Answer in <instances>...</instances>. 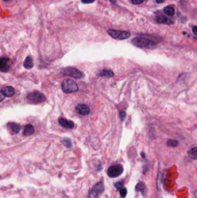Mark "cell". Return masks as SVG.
Returning a JSON list of instances; mask_svg holds the SVG:
<instances>
[{
	"label": "cell",
	"instance_id": "obj_1",
	"mask_svg": "<svg viewBox=\"0 0 197 198\" xmlns=\"http://www.w3.org/2000/svg\"><path fill=\"white\" fill-rule=\"evenodd\" d=\"M158 40L152 36H139L134 38L133 40V44L134 46L142 48H153L155 47L158 44Z\"/></svg>",
	"mask_w": 197,
	"mask_h": 198
},
{
	"label": "cell",
	"instance_id": "obj_2",
	"mask_svg": "<svg viewBox=\"0 0 197 198\" xmlns=\"http://www.w3.org/2000/svg\"><path fill=\"white\" fill-rule=\"evenodd\" d=\"M61 88L65 93H72V92L77 91L78 85L77 83H75V80H72L71 78H68V79H65V80L62 82Z\"/></svg>",
	"mask_w": 197,
	"mask_h": 198
},
{
	"label": "cell",
	"instance_id": "obj_3",
	"mask_svg": "<svg viewBox=\"0 0 197 198\" xmlns=\"http://www.w3.org/2000/svg\"><path fill=\"white\" fill-rule=\"evenodd\" d=\"M27 100H28V102L31 103H41L46 100V96L44 95L42 92H39V91H33L28 94V96H27Z\"/></svg>",
	"mask_w": 197,
	"mask_h": 198
},
{
	"label": "cell",
	"instance_id": "obj_4",
	"mask_svg": "<svg viewBox=\"0 0 197 198\" xmlns=\"http://www.w3.org/2000/svg\"><path fill=\"white\" fill-rule=\"evenodd\" d=\"M107 33L114 39L117 40H126L130 37V33L129 31H122V30H116V29H108Z\"/></svg>",
	"mask_w": 197,
	"mask_h": 198
},
{
	"label": "cell",
	"instance_id": "obj_5",
	"mask_svg": "<svg viewBox=\"0 0 197 198\" xmlns=\"http://www.w3.org/2000/svg\"><path fill=\"white\" fill-rule=\"evenodd\" d=\"M62 75H70L72 77L75 78H82L83 77V72H80L77 68L74 67H68L65 68L63 71H62Z\"/></svg>",
	"mask_w": 197,
	"mask_h": 198
},
{
	"label": "cell",
	"instance_id": "obj_6",
	"mask_svg": "<svg viewBox=\"0 0 197 198\" xmlns=\"http://www.w3.org/2000/svg\"><path fill=\"white\" fill-rule=\"evenodd\" d=\"M123 173V166L120 164H115L110 166L107 170V175L110 178H116Z\"/></svg>",
	"mask_w": 197,
	"mask_h": 198
},
{
	"label": "cell",
	"instance_id": "obj_7",
	"mask_svg": "<svg viewBox=\"0 0 197 198\" xmlns=\"http://www.w3.org/2000/svg\"><path fill=\"white\" fill-rule=\"evenodd\" d=\"M103 190V184L102 182L97 183L96 185L92 187V189L89 192V198H98V196L102 192Z\"/></svg>",
	"mask_w": 197,
	"mask_h": 198
},
{
	"label": "cell",
	"instance_id": "obj_8",
	"mask_svg": "<svg viewBox=\"0 0 197 198\" xmlns=\"http://www.w3.org/2000/svg\"><path fill=\"white\" fill-rule=\"evenodd\" d=\"M10 67H11V60L7 57H0V72H8Z\"/></svg>",
	"mask_w": 197,
	"mask_h": 198
},
{
	"label": "cell",
	"instance_id": "obj_9",
	"mask_svg": "<svg viewBox=\"0 0 197 198\" xmlns=\"http://www.w3.org/2000/svg\"><path fill=\"white\" fill-rule=\"evenodd\" d=\"M75 111L80 115H88L90 113V108L86 105L80 103V105H77V107H75Z\"/></svg>",
	"mask_w": 197,
	"mask_h": 198
},
{
	"label": "cell",
	"instance_id": "obj_10",
	"mask_svg": "<svg viewBox=\"0 0 197 198\" xmlns=\"http://www.w3.org/2000/svg\"><path fill=\"white\" fill-rule=\"evenodd\" d=\"M7 128H8L9 131L12 134H16L19 133L20 131V126L19 124L16 123H8V125H7Z\"/></svg>",
	"mask_w": 197,
	"mask_h": 198
},
{
	"label": "cell",
	"instance_id": "obj_11",
	"mask_svg": "<svg viewBox=\"0 0 197 198\" xmlns=\"http://www.w3.org/2000/svg\"><path fill=\"white\" fill-rule=\"evenodd\" d=\"M58 122H59L60 126H62L65 128H75V124L72 123V121H70V120L65 119V118H59Z\"/></svg>",
	"mask_w": 197,
	"mask_h": 198
},
{
	"label": "cell",
	"instance_id": "obj_12",
	"mask_svg": "<svg viewBox=\"0 0 197 198\" xmlns=\"http://www.w3.org/2000/svg\"><path fill=\"white\" fill-rule=\"evenodd\" d=\"M1 92L5 97H13L15 95V89L12 86H6V87L2 88Z\"/></svg>",
	"mask_w": 197,
	"mask_h": 198
},
{
	"label": "cell",
	"instance_id": "obj_13",
	"mask_svg": "<svg viewBox=\"0 0 197 198\" xmlns=\"http://www.w3.org/2000/svg\"><path fill=\"white\" fill-rule=\"evenodd\" d=\"M155 20L158 22V23H164V24H172L173 22H172L171 19H169L168 18H166L165 16L163 15H158L155 16Z\"/></svg>",
	"mask_w": 197,
	"mask_h": 198
},
{
	"label": "cell",
	"instance_id": "obj_14",
	"mask_svg": "<svg viewBox=\"0 0 197 198\" xmlns=\"http://www.w3.org/2000/svg\"><path fill=\"white\" fill-rule=\"evenodd\" d=\"M35 131V128L32 126V125H26L23 128V135L24 136H29V135H32Z\"/></svg>",
	"mask_w": 197,
	"mask_h": 198
},
{
	"label": "cell",
	"instance_id": "obj_15",
	"mask_svg": "<svg viewBox=\"0 0 197 198\" xmlns=\"http://www.w3.org/2000/svg\"><path fill=\"white\" fill-rule=\"evenodd\" d=\"M163 12L166 16H174V14H175V8L172 5H169V6H166L163 9Z\"/></svg>",
	"mask_w": 197,
	"mask_h": 198
},
{
	"label": "cell",
	"instance_id": "obj_16",
	"mask_svg": "<svg viewBox=\"0 0 197 198\" xmlns=\"http://www.w3.org/2000/svg\"><path fill=\"white\" fill-rule=\"evenodd\" d=\"M33 65H34V63H33V59H32V57H30V56L26 57V59H25V60H24V63H23L24 68H26V69H31V68L33 67Z\"/></svg>",
	"mask_w": 197,
	"mask_h": 198
},
{
	"label": "cell",
	"instance_id": "obj_17",
	"mask_svg": "<svg viewBox=\"0 0 197 198\" xmlns=\"http://www.w3.org/2000/svg\"><path fill=\"white\" fill-rule=\"evenodd\" d=\"M100 75L101 76H107V77H112L114 75V72L110 70H102L100 72Z\"/></svg>",
	"mask_w": 197,
	"mask_h": 198
},
{
	"label": "cell",
	"instance_id": "obj_18",
	"mask_svg": "<svg viewBox=\"0 0 197 198\" xmlns=\"http://www.w3.org/2000/svg\"><path fill=\"white\" fill-rule=\"evenodd\" d=\"M188 155L193 159H197V147L191 148V150L188 151Z\"/></svg>",
	"mask_w": 197,
	"mask_h": 198
},
{
	"label": "cell",
	"instance_id": "obj_19",
	"mask_svg": "<svg viewBox=\"0 0 197 198\" xmlns=\"http://www.w3.org/2000/svg\"><path fill=\"white\" fill-rule=\"evenodd\" d=\"M136 190L137 192H144V190H145V185L142 183V182H140V183H138L137 184V186H136Z\"/></svg>",
	"mask_w": 197,
	"mask_h": 198
},
{
	"label": "cell",
	"instance_id": "obj_20",
	"mask_svg": "<svg viewBox=\"0 0 197 198\" xmlns=\"http://www.w3.org/2000/svg\"><path fill=\"white\" fill-rule=\"evenodd\" d=\"M178 144H179V142L174 139H169L167 141V145L169 147H176V146H178Z\"/></svg>",
	"mask_w": 197,
	"mask_h": 198
},
{
	"label": "cell",
	"instance_id": "obj_21",
	"mask_svg": "<svg viewBox=\"0 0 197 198\" xmlns=\"http://www.w3.org/2000/svg\"><path fill=\"white\" fill-rule=\"evenodd\" d=\"M119 190H120V195H121V197L125 198L126 195H127V189H125V187H122V189H119Z\"/></svg>",
	"mask_w": 197,
	"mask_h": 198
},
{
	"label": "cell",
	"instance_id": "obj_22",
	"mask_svg": "<svg viewBox=\"0 0 197 198\" xmlns=\"http://www.w3.org/2000/svg\"><path fill=\"white\" fill-rule=\"evenodd\" d=\"M63 143L65 144L66 147H69V148H70L71 146H72V142H71L70 139H64V140H63Z\"/></svg>",
	"mask_w": 197,
	"mask_h": 198
},
{
	"label": "cell",
	"instance_id": "obj_23",
	"mask_svg": "<svg viewBox=\"0 0 197 198\" xmlns=\"http://www.w3.org/2000/svg\"><path fill=\"white\" fill-rule=\"evenodd\" d=\"M145 0H130V2L133 3L134 5H138V4H141V3H143Z\"/></svg>",
	"mask_w": 197,
	"mask_h": 198
},
{
	"label": "cell",
	"instance_id": "obj_24",
	"mask_svg": "<svg viewBox=\"0 0 197 198\" xmlns=\"http://www.w3.org/2000/svg\"><path fill=\"white\" fill-rule=\"evenodd\" d=\"M115 187L117 189H121L123 187V183L122 182H118V183H115Z\"/></svg>",
	"mask_w": 197,
	"mask_h": 198
},
{
	"label": "cell",
	"instance_id": "obj_25",
	"mask_svg": "<svg viewBox=\"0 0 197 198\" xmlns=\"http://www.w3.org/2000/svg\"><path fill=\"white\" fill-rule=\"evenodd\" d=\"M125 117H126V112L125 111H121L120 112V118H121V120H124L125 119Z\"/></svg>",
	"mask_w": 197,
	"mask_h": 198
},
{
	"label": "cell",
	"instance_id": "obj_26",
	"mask_svg": "<svg viewBox=\"0 0 197 198\" xmlns=\"http://www.w3.org/2000/svg\"><path fill=\"white\" fill-rule=\"evenodd\" d=\"M82 3H85V4H88V3H93L95 0H81Z\"/></svg>",
	"mask_w": 197,
	"mask_h": 198
},
{
	"label": "cell",
	"instance_id": "obj_27",
	"mask_svg": "<svg viewBox=\"0 0 197 198\" xmlns=\"http://www.w3.org/2000/svg\"><path fill=\"white\" fill-rule=\"evenodd\" d=\"M192 32H193V34H194V35H196V36H197V26H193V28H192Z\"/></svg>",
	"mask_w": 197,
	"mask_h": 198
},
{
	"label": "cell",
	"instance_id": "obj_28",
	"mask_svg": "<svg viewBox=\"0 0 197 198\" xmlns=\"http://www.w3.org/2000/svg\"><path fill=\"white\" fill-rule=\"evenodd\" d=\"M4 98H5V96L3 95V94H2V92H1V91H0V103H1L3 100H4Z\"/></svg>",
	"mask_w": 197,
	"mask_h": 198
},
{
	"label": "cell",
	"instance_id": "obj_29",
	"mask_svg": "<svg viewBox=\"0 0 197 198\" xmlns=\"http://www.w3.org/2000/svg\"><path fill=\"white\" fill-rule=\"evenodd\" d=\"M164 1H165V0H155V2H157V3H162Z\"/></svg>",
	"mask_w": 197,
	"mask_h": 198
},
{
	"label": "cell",
	"instance_id": "obj_30",
	"mask_svg": "<svg viewBox=\"0 0 197 198\" xmlns=\"http://www.w3.org/2000/svg\"><path fill=\"white\" fill-rule=\"evenodd\" d=\"M194 196H195V198H197V190L194 192Z\"/></svg>",
	"mask_w": 197,
	"mask_h": 198
},
{
	"label": "cell",
	"instance_id": "obj_31",
	"mask_svg": "<svg viewBox=\"0 0 197 198\" xmlns=\"http://www.w3.org/2000/svg\"><path fill=\"white\" fill-rule=\"evenodd\" d=\"M4 1H9V0H4Z\"/></svg>",
	"mask_w": 197,
	"mask_h": 198
}]
</instances>
